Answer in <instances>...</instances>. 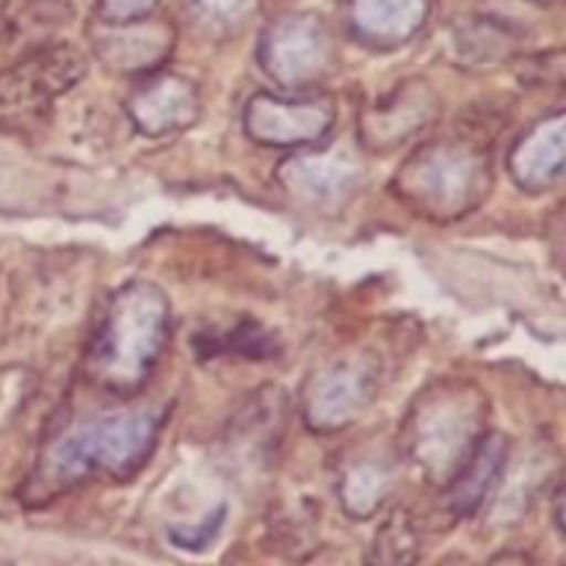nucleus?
Segmentation results:
<instances>
[{
    "instance_id": "6e6552de",
    "label": "nucleus",
    "mask_w": 566,
    "mask_h": 566,
    "mask_svg": "<svg viewBox=\"0 0 566 566\" xmlns=\"http://www.w3.org/2000/svg\"><path fill=\"white\" fill-rule=\"evenodd\" d=\"M335 116V105L324 97H276L260 92L243 108V130L260 147L307 149L324 142Z\"/></svg>"
},
{
    "instance_id": "9b49d317",
    "label": "nucleus",
    "mask_w": 566,
    "mask_h": 566,
    "mask_svg": "<svg viewBox=\"0 0 566 566\" xmlns=\"http://www.w3.org/2000/svg\"><path fill=\"white\" fill-rule=\"evenodd\" d=\"M199 88L188 77L149 72L127 97L125 111L133 127L147 138L175 136L199 119Z\"/></svg>"
},
{
    "instance_id": "f8f14e48",
    "label": "nucleus",
    "mask_w": 566,
    "mask_h": 566,
    "mask_svg": "<svg viewBox=\"0 0 566 566\" xmlns=\"http://www.w3.org/2000/svg\"><path fill=\"white\" fill-rule=\"evenodd\" d=\"M175 44V31L164 22H105L92 31L94 55L116 75H149L164 64Z\"/></svg>"
},
{
    "instance_id": "f3484780",
    "label": "nucleus",
    "mask_w": 566,
    "mask_h": 566,
    "mask_svg": "<svg viewBox=\"0 0 566 566\" xmlns=\"http://www.w3.org/2000/svg\"><path fill=\"white\" fill-rule=\"evenodd\" d=\"M418 553L420 539L415 520L409 517V512H396L376 534L370 558L376 564H409L418 558Z\"/></svg>"
},
{
    "instance_id": "423d86ee",
    "label": "nucleus",
    "mask_w": 566,
    "mask_h": 566,
    "mask_svg": "<svg viewBox=\"0 0 566 566\" xmlns=\"http://www.w3.org/2000/svg\"><path fill=\"white\" fill-rule=\"evenodd\" d=\"M335 61V39L318 14L276 17L260 33L258 64L282 88H310L326 81Z\"/></svg>"
},
{
    "instance_id": "aec40b11",
    "label": "nucleus",
    "mask_w": 566,
    "mask_h": 566,
    "mask_svg": "<svg viewBox=\"0 0 566 566\" xmlns=\"http://www.w3.org/2000/svg\"><path fill=\"white\" fill-rule=\"evenodd\" d=\"M221 523H224V509H221L219 514H210L208 520H205L202 525H197V528H182V525H177V528H169V536L175 539V545L180 547H188V551H193V547H202L208 545L210 539H213L216 534H219Z\"/></svg>"
},
{
    "instance_id": "0eeeda50",
    "label": "nucleus",
    "mask_w": 566,
    "mask_h": 566,
    "mask_svg": "<svg viewBox=\"0 0 566 566\" xmlns=\"http://www.w3.org/2000/svg\"><path fill=\"white\" fill-rule=\"evenodd\" d=\"M376 392V365L368 354H348L324 365L302 396L304 423L315 434H335L363 418Z\"/></svg>"
},
{
    "instance_id": "20e7f679",
    "label": "nucleus",
    "mask_w": 566,
    "mask_h": 566,
    "mask_svg": "<svg viewBox=\"0 0 566 566\" xmlns=\"http://www.w3.org/2000/svg\"><path fill=\"white\" fill-rule=\"evenodd\" d=\"M484 434L479 392L473 387L434 385L409 409L401 451L420 479L446 490Z\"/></svg>"
},
{
    "instance_id": "39448f33",
    "label": "nucleus",
    "mask_w": 566,
    "mask_h": 566,
    "mask_svg": "<svg viewBox=\"0 0 566 566\" xmlns=\"http://www.w3.org/2000/svg\"><path fill=\"white\" fill-rule=\"evenodd\" d=\"M83 72L86 59L70 44L42 48L0 72V130L17 133L39 125Z\"/></svg>"
},
{
    "instance_id": "6ab92c4d",
    "label": "nucleus",
    "mask_w": 566,
    "mask_h": 566,
    "mask_svg": "<svg viewBox=\"0 0 566 566\" xmlns=\"http://www.w3.org/2000/svg\"><path fill=\"white\" fill-rule=\"evenodd\" d=\"M164 0H97L105 22H136L147 20Z\"/></svg>"
},
{
    "instance_id": "9d476101",
    "label": "nucleus",
    "mask_w": 566,
    "mask_h": 566,
    "mask_svg": "<svg viewBox=\"0 0 566 566\" xmlns=\"http://www.w3.org/2000/svg\"><path fill=\"white\" fill-rule=\"evenodd\" d=\"M437 114H440V97L431 83L412 77L365 111L359 119V142L374 153H390L426 130Z\"/></svg>"
},
{
    "instance_id": "f257e3e1",
    "label": "nucleus",
    "mask_w": 566,
    "mask_h": 566,
    "mask_svg": "<svg viewBox=\"0 0 566 566\" xmlns=\"http://www.w3.org/2000/svg\"><path fill=\"white\" fill-rule=\"evenodd\" d=\"M166 412H130L86 420L48 442L22 486V503L48 506L92 479H133L153 457Z\"/></svg>"
},
{
    "instance_id": "4468645a",
    "label": "nucleus",
    "mask_w": 566,
    "mask_h": 566,
    "mask_svg": "<svg viewBox=\"0 0 566 566\" xmlns=\"http://www.w3.org/2000/svg\"><path fill=\"white\" fill-rule=\"evenodd\" d=\"M503 464H506V440L501 434L481 437L468 462L457 470L451 484L446 486L453 517H470L479 512V506L495 486L497 475L503 473Z\"/></svg>"
},
{
    "instance_id": "7ed1b4c3",
    "label": "nucleus",
    "mask_w": 566,
    "mask_h": 566,
    "mask_svg": "<svg viewBox=\"0 0 566 566\" xmlns=\"http://www.w3.org/2000/svg\"><path fill=\"white\" fill-rule=\"evenodd\" d=\"M490 186V155L468 136H442L420 144L390 180V191L412 213L431 221H453L473 213Z\"/></svg>"
},
{
    "instance_id": "dca6fc26",
    "label": "nucleus",
    "mask_w": 566,
    "mask_h": 566,
    "mask_svg": "<svg viewBox=\"0 0 566 566\" xmlns=\"http://www.w3.org/2000/svg\"><path fill=\"white\" fill-rule=\"evenodd\" d=\"M193 346L202 348L205 354H230V357L249 359H265L276 354L274 335L260 324H252V321H241V324H235L227 332L197 337Z\"/></svg>"
},
{
    "instance_id": "1a4fd4ad",
    "label": "nucleus",
    "mask_w": 566,
    "mask_h": 566,
    "mask_svg": "<svg viewBox=\"0 0 566 566\" xmlns=\"http://www.w3.org/2000/svg\"><path fill=\"white\" fill-rule=\"evenodd\" d=\"M363 160L340 147L293 153L276 169V180L298 202L335 208L348 202L363 186Z\"/></svg>"
},
{
    "instance_id": "f03ea898",
    "label": "nucleus",
    "mask_w": 566,
    "mask_h": 566,
    "mask_svg": "<svg viewBox=\"0 0 566 566\" xmlns=\"http://www.w3.org/2000/svg\"><path fill=\"white\" fill-rule=\"evenodd\" d=\"M171 335V307L158 285L133 280L111 293L83 354L86 379L111 396H136L158 368Z\"/></svg>"
},
{
    "instance_id": "2eb2a0df",
    "label": "nucleus",
    "mask_w": 566,
    "mask_h": 566,
    "mask_svg": "<svg viewBox=\"0 0 566 566\" xmlns=\"http://www.w3.org/2000/svg\"><path fill=\"white\" fill-rule=\"evenodd\" d=\"M390 470L376 459H363V462L352 464L340 479V503L346 514L354 520H368L385 506L387 495H390Z\"/></svg>"
},
{
    "instance_id": "ddd939ff",
    "label": "nucleus",
    "mask_w": 566,
    "mask_h": 566,
    "mask_svg": "<svg viewBox=\"0 0 566 566\" xmlns=\"http://www.w3.org/2000/svg\"><path fill=\"white\" fill-rule=\"evenodd\" d=\"M434 0H346V25L370 50H396L426 25Z\"/></svg>"
},
{
    "instance_id": "a211bd4d",
    "label": "nucleus",
    "mask_w": 566,
    "mask_h": 566,
    "mask_svg": "<svg viewBox=\"0 0 566 566\" xmlns=\"http://www.w3.org/2000/svg\"><path fill=\"white\" fill-rule=\"evenodd\" d=\"M258 0H193V11L202 20V25L210 33H230L241 31L249 20H252Z\"/></svg>"
}]
</instances>
